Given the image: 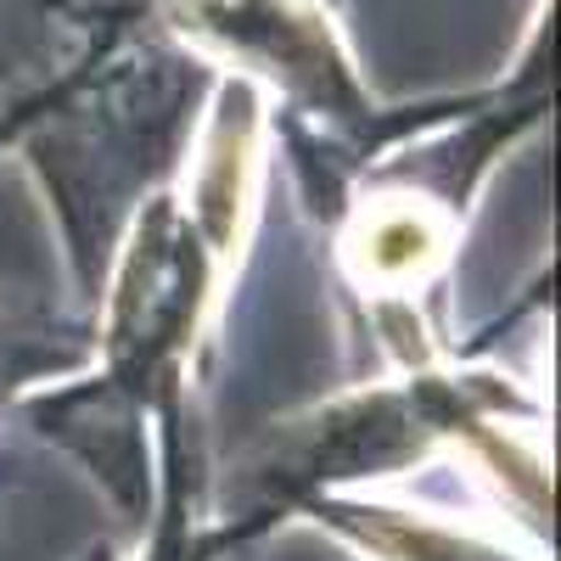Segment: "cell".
Masks as SVG:
<instances>
[{
    "label": "cell",
    "instance_id": "cell-1",
    "mask_svg": "<svg viewBox=\"0 0 561 561\" xmlns=\"http://www.w3.org/2000/svg\"><path fill=\"white\" fill-rule=\"evenodd\" d=\"M214 84L219 68L147 12L107 57L34 102L0 140L23 152L57 214L84 309H96L140 203L180 174Z\"/></svg>",
    "mask_w": 561,
    "mask_h": 561
},
{
    "label": "cell",
    "instance_id": "cell-2",
    "mask_svg": "<svg viewBox=\"0 0 561 561\" xmlns=\"http://www.w3.org/2000/svg\"><path fill=\"white\" fill-rule=\"evenodd\" d=\"M523 410L528 404L500 377H444V370L415 365L399 382L359 388L348 399L264 427L242 449V460H230L225 494L208 523L248 545L253 534L275 528L320 494H337L343 483L393 478L427 460L444 438L466 444V455L483 460L511 438V427L500 421Z\"/></svg>",
    "mask_w": 561,
    "mask_h": 561
},
{
    "label": "cell",
    "instance_id": "cell-3",
    "mask_svg": "<svg viewBox=\"0 0 561 561\" xmlns=\"http://www.w3.org/2000/svg\"><path fill=\"white\" fill-rule=\"evenodd\" d=\"M152 12L192 51L237 62V79L275 90L287 107V147L309 185V203L320 214L332 203V219L343 214L359 169H377V158L404 135L438 129L472 102L449 96L421 107H382L359 84L320 0H152Z\"/></svg>",
    "mask_w": 561,
    "mask_h": 561
},
{
    "label": "cell",
    "instance_id": "cell-4",
    "mask_svg": "<svg viewBox=\"0 0 561 561\" xmlns=\"http://www.w3.org/2000/svg\"><path fill=\"white\" fill-rule=\"evenodd\" d=\"M230 253L237 242L219 237L174 185L140 203L96 298L102 377L84 382L90 404L147 427L169 399L185 393V359Z\"/></svg>",
    "mask_w": 561,
    "mask_h": 561
},
{
    "label": "cell",
    "instance_id": "cell-5",
    "mask_svg": "<svg viewBox=\"0 0 561 561\" xmlns=\"http://www.w3.org/2000/svg\"><path fill=\"white\" fill-rule=\"evenodd\" d=\"M460 208L415 180L370 169V192L343 208V264L365 298L410 309V298L449 264Z\"/></svg>",
    "mask_w": 561,
    "mask_h": 561
},
{
    "label": "cell",
    "instance_id": "cell-6",
    "mask_svg": "<svg viewBox=\"0 0 561 561\" xmlns=\"http://www.w3.org/2000/svg\"><path fill=\"white\" fill-rule=\"evenodd\" d=\"M152 12V0H0V140Z\"/></svg>",
    "mask_w": 561,
    "mask_h": 561
},
{
    "label": "cell",
    "instance_id": "cell-7",
    "mask_svg": "<svg viewBox=\"0 0 561 561\" xmlns=\"http://www.w3.org/2000/svg\"><path fill=\"white\" fill-rule=\"evenodd\" d=\"M304 517H314L320 528H337L343 539H354L365 556L377 561H517L460 528L410 517L393 505H370V500H343V494H320L304 505Z\"/></svg>",
    "mask_w": 561,
    "mask_h": 561
},
{
    "label": "cell",
    "instance_id": "cell-8",
    "mask_svg": "<svg viewBox=\"0 0 561 561\" xmlns=\"http://www.w3.org/2000/svg\"><path fill=\"white\" fill-rule=\"evenodd\" d=\"M163 433V500L152 505V545L140 561H219L225 550H237L219 523L197 517V455H192V410L185 393L169 399L158 415Z\"/></svg>",
    "mask_w": 561,
    "mask_h": 561
},
{
    "label": "cell",
    "instance_id": "cell-9",
    "mask_svg": "<svg viewBox=\"0 0 561 561\" xmlns=\"http://www.w3.org/2000/svg\"><path fill=\"white\" fill-rule=\"evenodd\" d=\"M90 332H73L57 314L34 304H12L0 293V404H12L28 382L57 377V370H79L90 359Z\"/></svg>",
    "mask_w": 561,
    "mask_h": 561
},
{
    "label": "cell",
    "instance_id": "cell-10",
    "mask_svg": "<svg viewBox=\"0 0 561 561\" xmlns=\"http://www.w3.org/2000/svg\"><path fill=\"white\" fill-rule=\"evenodd\" d=\"M84 561H118V545H113V539H102V545H90V550H84Z\"/></svg>",
    "mask_w": 561,
    "mask_h": 561
}]
</instances>
